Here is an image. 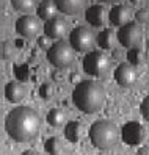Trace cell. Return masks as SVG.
Listing matches in <instances>:
<instances>
[{
  "mask_svg": "<svg viewBox=\"0 0 149 155\" xmlns=\"http://www.w3.org/2000/svg\"><path fill=\"white\" fill-rule=\"evenodd\" d=\"M11 52H13V49H11V42H10V41L3 42V47H2V57H3V58H8V57L11 55Z\"/></svg>",
  "mask_w": 149,
  "mask_h": 155,
  "instance_id": "28",
  "label": "cell"
},
{
  "mask_svg": "<svg viewBox=\"0 0 149 155\" xmlns=\"http://www.w3.org/2000/svg\"><path fill=\"white\" fill-rule=\"evenodd\" d=\"M11 5L14 10L17 11H22V13H29L33 10L35 2L33 0H11Z\"/></svg>",
  "mask_w": 149,
  "mask_h": 155,
  "instance_id": "23",
  "label": "cell"
},
{
  "mask_svg": "<svg viewBox=\"0 0 149 155\" xmlns=\"http://www.w3.org/2000/svg\"><path fill=\"white\" fill-rule=\"evenodd\" d=\"M41 117L30 107H17L6 114L5 130L16 143H27L39 132Z\"/></svg>",
  "mask_w": 149,
  "mask_h": 155,
  "instance_id": "1",
  "label": "cell"
},
{
  "mask_svg": "<svg viewBox=\"0 0 149 155\" xmlns=\"http://www.w3.org/2000/svg\"><path fill=\"white\" fill-rule=\"evenodd\" d=\"M144 136H146L144 127L137 121H130V122L124 124V127L121 129V138H123V141L129 146L141 144Z\"/></svg>",
  "mask_w": 149,
  "mask_h": 155,
  "instance_id": "8",
  "label": "cell"
},
{
  "mask_svg": "<svg viewBox=\"0 0 149 155\" xmlns=\"http://www.w3.org/2000/svg\"><path fill=\"white\" fill-rule=\"evenodd\" d=\"M115 80L118 81L119 86L130 88L135 85L137 81V72L130 63H121L115 71Z\"/></svg>",
  "mask_w": 149,
  "mask_h": 155,
  "instance_id": "9",
  "label": "cell"
},
{
  "mask_svg": "<svg viewBox=\"0 0 149 155\" xmlns=\"http://www.w3.org/2000/svg\"><path fill=\"white\" fill-rule=\"evenodd\" d=\"M111 58L107 53L100 52V50H93L88 52L82 61V68L85 74L94 75L99 78H104L108 75V72L111 71Z\"/></svg>",
  "mask_w": 149,
  "mask_h": 155,
  "instance_id": "4",
  "label": "cell"
},
{
  "mask_svg": "<svg viewBox=\"0 0 149 155\" xmlns=\"http://www.w3.org/2000/svg\"><path fill=\"white\" fill-rule=\"evenodd\" d=\"M47 60L52 66L58 69H66L74 63V52L71 44L58 41L47 50Z\"/></svg>",
  "mask_w": 149,
  "mask_h": 155,
  "instance_id": "5",
  "label": "cell"
},
{
  "mask_svg": "<svg viewBox=\"0 0 149 155\" xmlns=\"http://www.w3.org/2000/svg\"><path fill=\"white\" fill-rule=\"evenodd\" d=\"M25 88L21 85V81H8L5 86V97L11 104H19L25 99Z\"/></svg>",
  "mask_w": 149,
  "mask_h": 155,
  "instance_id": "13",
  "label": "cell"
},
{
  "mask_svg": "<svg viewBox=\"0 0 149 155\" xmlns=\"http://www.w3.org/2000/svg\"><path fill=\"white\" fill-rule=\"evenodd\" d=\"M141 39H143V31L138 24L129 22L124 27H121L118 31V41L121 42L123 47H127L129 50L138 49V45L141 44Z\"/></svg>",
  "mask_w": 149,
  "mask_h": 155,
  "instance_id": "6",
  "label": "cell"
},
{
  "mask_svg": "<svg viewBox=\"0 0 149 155\" xmlns=\"http://www.w3.org/2000/svg\"><path fill=\"white\" fill-rule=\"evenodd\" d=\"M22 155H39L38 152H35V150H25Z\"/></svg>",
  "mask_w": 149,
  "mask_h": 155,
  "instance_id": "32",
  "label": "cell"
},
{
  "mask_svg": "<svg viewBox=\"0 0 149 155\" xmlns=\"http://www.w3.org/2000/svg\"><path fill=\"white\" fill-rule=\"evenodd\" d=\"M113 39H115L113 31H111L110 28H105V30H102L99 33L97 44H99V47H102V49H111V45H113Z\"/></svg>",
  "mask_w": 149,
  "mask_h": 155,
  "instance_id": "19",
  "label": "cell"
},
{
  "mask_svg": "<svg viewBox=\"0 0 149 155\" xmlns=\"http://www.w3.org/2000/svg\"><path fill=\"white\" fill-rule=\"evenodd\" d=\"M47 122L52 127H61L64 122H66V113L60 108H52L47 114Z\"/></svg>",
  "mask_w": 149,
  "mask_h": 155,
  "instance_id": "18",
  "label": "cell"
},
{
  "mask_svg": "<svg viewBox=\"0 0 149 155\" xmlns=\"http://www.w3.org/2000/svg\"><path fill=\"white\" fill-rule=\"evenodd\" d=\"M85 19L94 27H102L105 24V8L100 5H94L86 10L85 13Z\"/></svg>",
  "mask_w": 149,
  "mask_h": 155,
  "instance_id": "15",
  "label": "cell"
},
{
  "mask_svg": "<svg viewBox=\"0 0 149 155\" xmlns=\"http://www.w3.org/2000/svg\"><path fill=\"white\" fill-rule=\"evenodd\" d=\"M144 2V0H130V3L132 5H135V6H138V5H141Z\"/></svg>",
  "mask_w": 149,
  "mask_h": 155,
  "instance_id": "31",
  "label": "cell"
},
{
  "mask_svg": "<svg viewBox=\"0 0 149 155\" xmlns=\"http://www.w3.org/2000/svg\"><path fill=\"white\" fill-rule=\"evenodd\" d=\"M72 102L83 113H96L105 102V89L96 80H83L74 88Z\"/></svg>",
  "mask_w": 149,
  "mask_h": 155,
  "instance_id": "2",
  "label": "cell"
},
{
  "mask_svg": "<svg viewBox=\"0 0 149 155\" xmlns=\"http://www.w3.org/2000/svg\"><path fill=\"white\" fill-rule=\"evenodd\" d=\"M127 60H129V63H130L132 66L143 64V60H144L143 52L140 50V49H130V50L127 52Z\"/></svg>",
  "mask_w": 149,
  "mask_h": 155,
  "instance_id": "22",
  "label": "cell"
},
{
  "mask_svg": "<svg viewBox=\"0 0 149 155\" xmlns=\"http://www.w3.org/2000/svg\"><path fill=\"white\" fill-rule=\"evenodd\" d=\"M39 96L44 100H50L53 97V86L50 83H42L39 88Z\"/></svg>",
  "mask_w": 149,
  "mask_h": 155,
  "instance_id": "24",
  "label": "cell"
},
{
  "mask_svg": "<svg viewBox=\"0 0 149 155\" xmlns=\"http://www.w3.org/2000/svg\"><path fill=\"white\" fill-rule=\"evenodd\" d=\"M64 136L69 143H79L82 138V124L79 121H71L64 127Z\"/></svg>",
  "mask_w": 149,
  "mask_h": 155,
  "instance_id": "17",
  "label": "cell"
},
{
  "mask_svg": "<svg viewBox=\"0 0 149 155\" xmlns=\"http://www.w3.org/2000/svg\"><path fill=\"white\" fill-rule=\"evenodd\" d=\"M39 30H41V25L38 19L33 16H22L16 21V31L24 38H32V36L38 35Z\"/></svg>",
  "mask_w": 149,
  "mask_h": 155,
  "instance_id": "10",
  "label": "cell"
},
{
  "mask_svg": "<svg viewBox=\"0 0 149 155\" xmlns=\"http://www.w3.org/2000/svg\"><path fill=\"white\" fill-rule=\"evenodd\" d=\"M36 13H38L39 19L49 22V21L55 19V16H57V6H55L53 0H42V2L38 5Z\"/></svg>",
  "mask_w": 149,
  "mask_h": 155,
  "instance_id": "16",
  "label": "cell"
},
{
  "mask_svg": "<svg viewBox=\"0 0 149 155\" xmlns=\"http://www.w3.org/2000/svg\"><path fill=\"white\" fill-rule=\"evenodd\" d=\"M14 75L17 78V81H27L30 78V66L29 64H16L14 66Z\"/></svg>",
  "mask_w": 149,
  "mask_h": 155,
  "instance_id": "20",
  "label": "cell"
},
{
  "mask_svg": "<svg viewBox=\"0 0 149 155\" xmlns=\"http://www.w3.org/2000/svg\"><path fill=\"white\" fill-rule=\"evenodd\" d=\"M50 38H47V36H39L38 38V45H39V49L42 50H49L52 45H50Z\"/></svg>",
  "mask_w": 149,
  "mask_h": 155,
  "instance_id": "27",
  "label": "cell"
},
{
  "mask_svg": "<svg viewBox=\"0 0 149 155\" xmlns=\"http://www.w3.org/2000/svg\"><path fill=\"white\" fill-rule=\"evenodd\" d=\"M57 10L63 14H79L86 5V0H53Z\"/></svg>",
  "mask_w": 149,
  "mask_h": 155,
  "instance_id": "11",
  "label": "cell"
},
{
  "mask_svg": "<svg viewBox=\"0 0 149 155\" xmlns=\"http://www.w3.org/2000/svg\"><path fill=\"white\" fill-rule=\"evenodd\" d=\"M119 130L118 127L105 119L93 122L90 127V140L91 144L99 150H108L118 143Z\"/></svg>",
  "mask_w": 149,
  "mask_h": 155,
  "instance_id": "3",
  "label": "cell"
},
{
  "mask_svg": "<svg viewBox=\"0 0 149 155\" xmlns=\"http://www.w3.org/2000/svg\"><path fill=\"white\" fill-rule=\"evenodd\" d=\"M137 155H149V147H147V146H146V147H140Z\"/></svg>",
  "mask_w": 149,
  "mask_h": 155,
  "instance_id": "30",
  "label": "cell"
},
{
  "mask_svg": "<svg viewBox=\"0 0 149 155\" xmlns=\"http://www.w3.org/2000/svg\"><path fill=\"white\" fill-rule=\"evenodd\" d=\"M140 110H141V116L149 122V96H146L143 99L141 105H140Z\"/></svg>",
  "mask_w": 149,
  "mask_h": 155,
  "instance_id": "25",
  "label": "cell"
},
{
  "mask_svg": "<svg viewBox=\"0 0 149 155\" xmlns=\"http://www.w3.org/2000/svg\"><path fill=\"white\" fill-rule=\"evenodd\" d=\"M99 2H104V3H115V2H119V0H99Z\"/></svg>",
  "mask_w": 149,
  "mask_h": 155,
  "instance_id": "33",
  "label": "cell"
},
{
  "mask_svg": "<svg viewBox=\"0 0 149 155\" xmlns=\"http://www.w3.org/2000/svg\"><path fill=\"white\" fill-rule=\"evenodd\" d=\"M44 147H46V152H47L49 155H60V152H61L60 140L55 138V136H52V138H49L47 141H46Z\"/></svg>",
  "mask_w": 149,
  "mask_h": 155,
  "instance_id": "21",
  "label": "cell"
},
{
  "mask_svg": "<svg viewBox=\"0 0 149 155\" xmlns=\"http://www.w3.org/2000/svg\"><path fill=\"white\" fill-rule=\"evenodd\" d=\"M68 31V25L63 19H58V17H55V19L46 22L44 25V33L47 38H52V39H58V38H63L64 35Z\"/></svg>",
  "mask_w": 149,
  "mask_h": 155,
  "instance_id": "12",
  "label": "cell"
},
{
  "mask_svg": "<svg viewBox=\"0 0 149 155\" xmlns=\"http://www.w3.org/2000/svg\"><path fill=\"white\" fill-rule=\"evenodd\" d=\"M135 19H137V22H140V24L147 22V21H149V11H147V10H140V11H137V13H135Z\"/></svg>",
  "mask_w": 149,
  "mask_h": 155,
  "instance_id": "26",
  "label": "cell"
},
{
  "mask_svg": "<svg viewBox=\"0 0 149 155\" xmlns=\"http://www.w3.org/2000/svg\"><path fill=\"white\" fill-rule=\"evenodd\" d=\"M69 80H71V83H76V85H79L80 81H83L82 77H80V74H77V72H76V74H71Z\"/></svg>",
  "mask_w": 149,
  "mask_h": 155,
  "instance_id": "29",
  "label": "cell"
},
{
  "mask_svg": "<svg viewBox=\"0 0 149 155\" xmlns=\"http://www.w3.org/2000/svg\"><path fill=\"white\" fill-rule=\"evenodd\" d=\"M69 44L76 52H86L94 44V35L86 27H76L69 35Z\"/></svg>",
  "mask_w": 149,
  "mask_h": 155,
  "instance_id": "7",
  "label": "cell"
},
{
  "mask_svg": "<svg viewBox=\"0 0 149 155\" xmlns=\"http://www.w3.org/2000/svg\"><path fill=\"white\" fill-rule=\"evenodd\" d=\"M110 17V22L113 25H119V27H124L126 24H129L130 19V10L124 5H116L111 8V11L108 14Z\"/></svg>",
  "mask_w": 149,
  "mask_h": 155,
  "instance_id": "14",
  "label": "cell"
}]
</instances>
